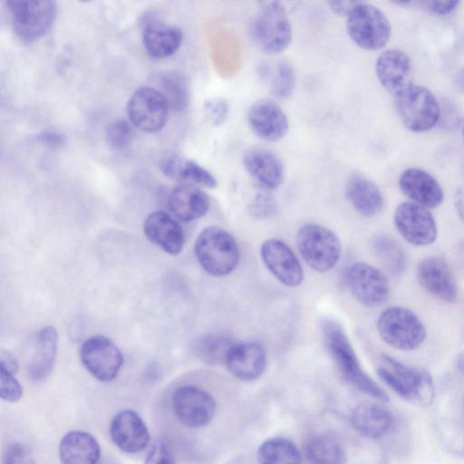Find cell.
<instances>
[{
	"label": "cell",
	"mask_w": 464,
	"mask_h": 464,
	"mask_svg": "<svg viewBox=\"0 0 464 464\" xmlns=\"http://www.w3.org/2000/svg\"><path fill=\"white\" fill-rule=\"evenodd\" d=\"M375 72L381 84L393 95L412 83L411 58L400 49L383 51L376 60Z\"/></svg>",
	"instance_id": "ffe728a7"
},
{
	"label": "cell",
	"mask_w": 464,
	"mask_h": 464,
	"mask_svg": "<svg viewBox=\"0 0 464 464\" xmlns=\"http://www.w3.org/2000/svg\"><path fill=\"white\" fill-rule=\"evenodd\" d=\"M346 197L353 208L364 217H374L383 208V196L377 185L361 174L346 182Z\"/></svg>",
	"instance_id": "484cf974"
},
{
	"label": "cell",
	"mask_w": 464,
	"mask_h": 464,
	"mask_svg": "<svg viewBox=\"0 0 464 464\" xmlns=\"http://www.w3.org/2000/svg\"><path fill=\"white\" fill-rule=\"evenodd\" d=\"M43 138L45 141L51 143V144H54V143H61L62 140L59 136H57L56 134L54 133H50V132H47L45 134L43 135Z\"/></svg>",
	"instance_id": "7dc6e473"
},
{
	"label": "cell",
	"mask_w": 464,
	"mask_h": 464,
	"mask_svg": "<svg viewBox=\"0 0 464 464\" xmlns=\"http://www.w3.org/2000/svg\"><path fill=\"white\" fill-rule=\"evenodd\" d=\"M80 358L86 370L101 382L115 379L123 362L120 349L103 335L85 340L80 349Z\"/></svg>",
	"instance_id": "5bb4252c"
},
{
	"label": "cell",
	"mask_w": 464,
	"mask_h": 464,
	"mask_svg": "<svg viewBox=\"0 0 464 464\" xmlns=\"http://www.w3.org/2000/svg\"><path fill=\"white\" fill-rule=\"evenodd\" d=\"M393 221L400 235L411 245L428 246L437 239L438 229L433 215L419 204L405 201L398 205Z\"/></svg>",
	"instance_id": "7c38bea8"
},
{
	"label": "cell",
	"mask_w": 464,
	"mask_h": 464,
	"mask_svg": "<svg viewBox=\"0 0 464 464\" xmlns=\"http://www.w3.org/2000/svg\"><path fill=\"white\" fill-rule=\"evenodd\" d=\"M375 250L387 269L398 275L405 267L406 256L401 246L393 239L382 237L375 242Z\"/></svg>",
	"instance_id": "d590c367"
},
{
	"label": "cell",
	"mask_w": 464,
	"mask_h": 464,
	"mask_svg": "<svg viewBox=\"0 0 464 464\" xmlns=\"http://www.w3.org/2000/svg\"><path fill=\"white\" fill-rule=\"evenodd\" d=\"M247 123L257 137L266 141L281 140L289 128L286 114L276 101L269 98L259 99L250 106Z\"/></svg>",
	"instance_id": "2e32d148"
},
{
	"label": "cell",
	"mask_w": 464,
	"mask_h": 464,
	"mask_svg": "<svg viewBox=\"0 0 464 464\" xmlns=\"http://www.w3.org/2000/svg\"><path fill=\"white\" fill-rule=\"evenodd\" d=\"M224 363L235 378L251 382L263 374L266 366V353L263 345L256 342L236 343Z\"/></svg>",
	"instance_id": "d6986e66"
},
{
	"label": "cell",
	"mask_w": 464,
	"mask_h": 464,
	"mask_svg": "<svg viewBox=\"0 0 464 464\" xmlns=\"http://www.w3.org/2000/svg\"><path fill=\"white\" fill-rule=\"evenodd\" d=\"M59 457L62 464H98L101 448L91 433L71 430L60 441Z\"/></svg>",
	"instance_id": "d4e9b609"
},
{
	"label": "cell",
	"mask_w": 464,
	"mask_h": 464,
	"mask_svg": "<svg viewBox=\"0 0 464 464\" xmlns=\"http://www.w3.org/2000/svg\"><path fill=\"white\" fill-rule=\"evenodd\" d=\"M423 4L425 7L433 14H448L458 7L459 2L456 0L428 1Z\"/></svg>",
	"instance_id": "7bdbcfd3"
},
{
	"label": "cell",
	"mask_w": 464,
	"mask_h": 464,
	"mask_svg": "<svg viewBox=\"0 0 464 464\" xmlns=\"http://www.w3.org/2000/svg\"><path fill=\"white\" fill-rule=\"evenodd\" d=\"M359 3V1H330L328 5L335 14L347 17Z\"/></svg>",
	"instance_id": "ee69618b"
},
{
	"label": "cell",
	"mask_w": 464,
	"mask_h": 464,
	"mask_svg": "<svg viewBox=\"0 0 464 464\" xmlns=\"http://www.w3.org/2000/svg\"><path fill=\"white\" fill-rule=\"evenodd\" d=\"M399 187L412 202L427 208L439 207L444 192L437 179L424 169L410 168L400 176Z\"/></svg>",
	"instance_id": "44dd1931"
},
{
	"label": "cell",
	"mask_w": 464,
	"mask_h": 464,
	"mask_svg": "<svg viewBox=\"0 0 464 464\" xmlns=\"http://www.w3.org/2000/svg\"><path fill=\"white\" fill-rule=\"evenodd\" d=\"M310 464H343L345 454L341 444L328 435H315L305 445Z\"/></svg>",
	"instance_id": "1f68e13d"
},
{
	"label": "cell",
	"mask_w": 464,
	"mask_h": 464,
	"mask_svg": "<svg viewBox=\"0 0 464 464\" xmlns=\"http://www.w3.org/2000/svg\"><path fill=\"white\" fill-rule=\"evenodd\" d=\"M296 244L304 262L320 273L333 269L341 256L339 237L328 227L318 224L308 223L301 227Z\"/></svg>",
	"instance_id": "52a82bcc"
},
{
	"label": "cell",
	"mask_w": 464,
	"mask_h": 464,
	"mask_svg": "<svg viewBox=\"0 0 464 464\" xmlns=\"http://www.w3.org/2000/svg\"><path fill=\"white\" fill-rule=\"evenodd\" d=\"M455 206L459 216L464 222V195L462 191L459 190L455 196Z\"/></svg>",
	"instance_id": "bcb514c9"
},
{
	"label": "cell",
	"mask_w": 464,
	"mask_h": 464,
	"mask_svg": "<svg viewBox=\"0 0 464 464\" xmlns=\"http://www.w3.org/2000/svg\"><path fill=\"white\" fill-rule=\"evenodd\" d=\"M162 93L168 99L170 109L181 111L189 101L188 85L186 79L178 73H168L161 77Z\"/></svg>",
	"instance_id": "e575fe53"
},
{
	"label": "cell",
	"mask_w": 464,
	"mask_h": 464,
	"mask_svg": "<svg viewBox=\"0 0 464 464\" xmlns=\"http://www.w3.org/2000/svg\"><path fill=\"white\" fill-rule=\"evenodd\" d=\"M345 282L353 297L368 307L381 305L390 295L386 276L367 263L353 264L346 271Z\"/></svg>",
	"instance_id": "4fadbf2b"
},
{
	"label": "cell",
	"mask_w": 464,
	"mask_h": 464,
	"mask_svg": "<svg viewBox=\"0 0 464 464\" xmlns=\"http://www.w3.org/2000/svg\"><path fill=\"white\" fill-rule=\"evenodd\" d=\"M393 96L397 114L409 130L425 132L438 123L440 107L426 87L411 83Z\"/></svg>",
	"instance_id": "5b68a950"
},
{
	"label": "cell",
	"mask_w": 464,
	"mask_h": 464,
	"mask_svg": "<svg viewBox=\"0 0 464 464\" xmlns=\"http://www.w3.org/2000/svg\"><path fill=\"white\" fill-rule=\"evenodd\" d=\"M248 209L249 213L256 218H266L276 212V202L269 193L259 192L251 201Z\"/></svg>",
	"instance_id": "f35d334b"
},
{
	"label": "cell",
	"mask_w": 464,
	"mask_h": 464,
	"mask_svg": "<svg viewBox=\"0 0 464 464\" xmlns=\"http://www.w3.org/2000/svg\"><path fill=\"white\" fill-rule=\"evenodd\" d=\"M417 279L420 285L431 295L444 302H454L458 287L449 265L441 258H423L417 266Z\"/></svg>",
	"instance_id": "e0dca14e"
},
{
	"label": "cell",
	"mask_w": 464,
	"mask_h": 464,
	"mask_svg": "<svg viewBox=\"0 0 464 464\" xmlns=\"http://www.w3.org/2000/svg\"><path fill=\"white\" fill-rule=\"evenodd\" d=\"M0 396L7 402H16L23 396V388L14 374L0 369Z\"/></svg>",
	"instance_id": "74e56055"
},
{
	"label": "cell",
	"mask_w": 464,
	"mask_h": 464,
	"mask_svg": "<svg viewBox=\"0 0 464 464\" xmlns=\"http://www.w3.org/2000/svg\"><path fill=\"white\" fill-rule=\"evenodd\" d=\"M377 330L387 344L401 351L415 350L426 338V329L420 319L401 306L383 310L377 320Z\"/></svg>",
	"instance_id": "8992f818"
},
{
	"label": "cell",
	"mask_w": 464,
	"mask_h": 464,
	"mask_svg": "<svg viewBox=\"0 0 464 464\" xmlns=\"http://www.w3.org/2000/svg\"><path fill=\"white\" fill-rule=\"evenodd\" d=\"M295 73L292 65L287 61H279L270 74L269 90L276 99H288L295 91Z\"/></svg>",
	"instance_id": "836d02e7"
},
{
	"label": "cell",
	"mask_w": 464,
	"mask_h": 464,
	"mask_svg": "<svg viewBox=\"0 0 464 464\" xmlns=\"http://www.w3.org/2000/svg\"><path fill=\"white\" fill-rule=\"evenodd\" d=\"M143 231L150 242L169 255H178L183 248L182 227L164 211L150 213L144 221Z\"/></svg>",
	"instance_id": "603a6c76"
},
{
	"label": "cell",
	"mask_w": 464,
	"mask_h": 464,
	"mask_svg": "<svg viewBox=\"0 0 464 464\" xmlns=\"http://www.w3.org/2000/svg\"><path fill=\"white\" fill-rule=\"evenodd\" d=\"M457 85L458 88L464 93V67L458 73Z\"/></svg>",
	"instance_id": "c3c4849f"
},
{
	"label": "cell",
	"mask_w": 464,
	"mask_h": 464,
	"mask_svg": "<svg viewBox=\"0 0 464 464\" xmlns=\"http://www.w3.org/2000/svg\"><path fill=\"white\" fill-rule=\"evenodd\" d=\"M160 168L167 177L182 184L199 185L208 188H214L218 185L212 173L193 160L169 157L160 163Z\"/></svg>",
	"instance_id": "f546056e"
},
{
	"label": "cell",
	"mask_w": 464,
	"mask_h": 464,
	"mask_svg": "<svg viewBox=\"0 0 464 464\" xmlns=\"http://www.w3.org/2000/svg\"><path fill=\"white\" fill-rule=\"evenodd\" d=\"M463 138H464V127H463Z\"/></svg>",
	"instance_id": "f907efd6"
},
{
	"label": "cell",
	"mask_w": 464,
	"mask_h": 464,
	"mask_svg": "<svg viewBox=\"0 0 464 464\" xmlns=\"http://www.w3.org/2000/svg\"><path fill=\"white\" fill-rule=\"evenodd\" d=\"M250 37L256 46L267 54L285 50L292 41V25L279 2L265 3L250 24Z\"/></svg>",
	"instance_id": "277c9868"
},
{
	"label": "cell",
	"mask_w": 464,
	"mask_h": 464,
	"mask_svg": "<svg viewBox=\"0 0 464 464\" xmlns=\"http://www.w3.org/2000/svg\"><path fill=\"white\" fill-rule=\"evenodd\" d=\"M237 342L224 334H209L198 338L193 344L195 354L204 362L217 364L225 362L226 358Z\"/></svg>",
	"instance_id": "d6a6232c"
},
{
	"label": "cell",
	"mask_w": 464,
	"mask_h": 464,
	"mask_svg": "<svg viewBox=\"0 0 464 464\" xmlns=\"http://www.w3.org/2000/svg\"><path fill=\"white\" fill-rule=\"evenodd\" d=\"M132 135V129L125 120L114 121L106 129L107 142L117 150L127 147L131 140Z\"/></svg>",
	"instance_id": "8d00e7d4"
},
{
	"label": "cell",
	"mask_w": 464,
	"mask_h": 464,
	"mask_svg": "<svg viewBox=\"0 0 464 464\" xmlns=\"http://www.w3.org/2000/svg\"><path fill=\"white\" fill-rule=\"evenodd\" d=\"M383 361L390 368L379 367V378L400 397L419 405L429 404L434 396L430 374L422 369L402 363L383 353Z\"/></svg>",
	"instance_id": "3957f363"
},
{
	"label": "cell",
	"mask_w": 464,
	"mask_h": 464,
	"mask_svg": "<svg viewBox=\"0 0 464 464\" xmlns=\"http://www.w3.org/2000/svg\"><path fill=\"white\" fill-rule=\"evenodd\" d=\"M56 350V329L51 325L41 329L28 364V374L33 381L41 382L50 375L54 365Z\"/></svg>",
	"instance_id": "83f0119b"
},
{
	"label": "cell",
	"mask_w": 464,
	"mask_h": 464,
	"mask_svg": "<svg viewBox=\"0 0 464 464\" xmlns=\"http://www.w3.org/2000/svg\"><path fill=\"white\" fill-rule=\"evenodd\" d=\"M204 112L209 123L214 126H219L227 118L228 105L222 98H213L205 102Z\"/></svg>",
	"instance_id": "60d3db41"
},
{
	"label": "cell",
	"mask_w": 464,
	"mask_h": 464,
	"mask_svg": "<svg viewBox=\"0 0 464 464\" xmlns=\"http://www.w3.org/2000/svg\"><path fill=\"white\" fill-rule=\"evenodd\" d=\"M98 464H117L115 461L111 460V459H103V460H100V462Z\"/></svg>",
	"instance_id": "681fc988"
},
{
	"label": "cell",
	"mask_w": 464,
	"mask_h": 464,
	"mask_svg": "<svg viewBox=\"0 0 464 464\" xmlns=\"http://www.w3.org/2000/svg\"><path fill=\"white\" fill-rule=\"evenodd\" d=\"M182 39V32L176 26L150 23L143 28V45L147 53L153 58L171 56L180 47Z\"/></svg>",
	"instance_id": "f1b7e54d"
},
{
	"label": "cell",
	"mask_w": 464,
	"mask_h": 464,
	"mask_svg": "<svg viewBox=\"0 0 464 464\" xmlns=\"http://www.w3.org/2000/svg\"><path fill=\"white\" fill-rule=\"evenodd\" d=\"M266 268L283 285L298 286L304 279L302 266L289 246L278 238H269L260 247Z\"/></svg>",
	"instance_id": "9a60e30c"
},
{
	"label": "cell",
	"mask_w": 464,
	"mask_h": 464,
	"mask_svg": "<svg viewBox=\"0 0 464 464\" xmlns=\"http://www.w3.org/2000/svg\"><path fill=\"white\" fill-rule=\"evenodd\" d=\"M194 251L201 267L210 276L223 277L232 273L239 261V249L231 234L211 226L198 236Z\"/></svg>",
	"instance_id": "7a4b0ae2"
},
{
	"label": "cell",
	"mask_w": 464,
	"mask_h": 464,
	"mask_svg": "<svg viewBox=\"0 0 464 464\" xmlns=\"http://www.w3.org/2000/svg\"><path fill=\"white\" fill-rule=\"evenodd\" d=\"M110 434L113 443L121 451L130 454L141 451L150 441V432L145 422L132 410H122L113 416Z\"/></svg>",
	"instance_id": "ac0fdd59"
},
{
	"label": "cell",
	"mask_w": 464,
	"mask_h": 464,
	"mask_svg": "<svg viewBox=\"0 0 464 464\" xmlns=\"http://www.w3.org/2000/svg\"><path fill=\"white\" fill-rule=\"evenodd\" d=\"M243 164L250 176L266 189H276L284 180L283 162L270 150L261 147L248 149L244 153Z\"/></svg>",
	"instance_id": "7402d4cb"
},
{
	"label": "cell",
	"mask_w": 464,
	"mask_h": 464,
	"mask_svg": "<svg viewBox=\"0 0 464 464\" xmlns=\"http://www.w3.org/2000/svg\"><path fill=\"white\" fill-rule=\"evenodd\" d=\"M346 29L350 38L361 48L379 50L391 36V24L376 6L360 2L347 16Z\"/></svg>",
	"instance_id": "ba28073f"
},
{
	"label": "cell",
	"mask_w": 464,
	"mask_h": 464,
	"mask_svg": "<svg viewBox=\"0 0 464 464\" xmlns=\"http://www.w3.org/2000/svg\"><path fill=\"white\" fill-rule=\"evenodd\" d=\"M0 369L15 374L18 371V362L10 353L2 351L0 354Z\"/></svg>",
	"instance_id": "f6af8a7d"
},
{
	"label": "cell",
	"mask_w": 464,
	"mask_h": 464,
	"mask_svg": "<svg viewBox=\"0 0 464 464\" xmlns=\"http://www.w3.org/2000/svg\"><path fill=\"white\" fill-rule=\"evenodd\" d=\"M354 430L369 439H379L391 429L393 417L389 410L376 403H362L351 415Z\"/></svg>",
	"instance_id": "4316f807"
},
{
	"label": "cell",
	"mask_w": 464,
	"mask_h": 464,
	"mask_svg": "<svg viewBox=\"0 0 464 464\" xmlns=\"http://www.w3.org/2000/svg\"><path fill=\"white\" fill-rule=\"evenodd\" d=\"M171 406L176 418L186 427L208 426L216 413V401L206 390L195 385H183L175 390Z\"/></svg>",
	"instance_id": "8fae6325"
},
{
	"label": "cell",
	"mask_w": 464,
	"mask_h": 464,
	"mask_svg": "<svg viewBox=\"0 0 464 464\" xmlns=\"http://www.w3.org/2000/svg\"><path fill=\"white\" fill-rule=\"evenodd\" d=\"M3 464H35L31 450L24 444L13 442L6 446Z\"/></svg>",
	"instance_id": "ab89813d"
},
{
	"label": "cell",
	"mask_w": 464,
	"mask_h": 464,
	"mask_svg": "<svg viewBox=\"0 0 464 464\" xmlns=\"http://www.w3.org/2000/svg\"><path fill=\"white\" fill-rule=\"evenodd\" d=\"M322 330L330 354L343 378L363 393L388 401L387 393L362 368L343 327L335 320L325 319Z\"/></svg>",
	"instance_id": "6da1fadb"
},
{
	"label": "cell",
	"mask_w": 464,
	"mask_h": 464,
	"mask_svg": "<svg viewBox=\"0 0 464 464\" xmlns=\"http://www.w3.org/2000/svg\"><path fill=\"white\" fill-rule=\"evenodd\" d=\"M168 206L170 212L184 222H191L205 216L208 211V196L192 184H180L169 195Z\"/></svg>",
	"instance_id": "cb8c5ba5"
},
{
	"label": "cell",
	"mask_w": 464,
	"mask_h": 464,
	"mask_svg": "<svg viewBox=\"0 0 464 464\" xmlns=\"http://www.w3.org/2000/svg\"><path fill=\"white\" fill-rule=\"evenodd\" d=\"M169 102L165 95L152 87L136 90L127 102L130 123L145 132H157L166 124Z\"/></svg>",
	"instance_id": "30bf717a"
},
{
	"label": "cell",
	"mask_w": 464,
	"mask_h": 464,
	"mask_svg": "<svg viewBox=\"0 0 464 464\" xmlns=\"http://www.w3.org/2000/svg\"><path fill=\"white\" fill-rule=\"evenodd\" d=\"M144 464L176 463L168 447L162 442H158L148 452L144 459Z\"/></svg>",
	"instance_id": "b9f144b4"
},
{
	"label": "cell",
	"mask_w": 464,
	"mask_h": 464,
	"mask_svg": "<svg viewBox=\"0 0 464 464\" xmlns=\"http://www.w3.org/2000/svg\"><path fill=\"white\" fill-rule=\"evenodd\" d=\"M15 35L24 43L43 36L53 24L56 5L50 0H8Z\"/></svg>",
	"instance_id": "9c48e42d"
},
{
	"label": "cell",
	"mask_w": 464,
	"mask_h": 464,
	"mask_svg": "<svg viewBox=\"0 0 464 464\" xmlns=\"http://www.w3.org/2000/svg\"><path fill=\"white\" fill-rule=\"evenodd\" d=\"M258 464H301L296 445L288 439L274 437L263 441L257 449Z\"/></svg>",
	"instance_id": "4dcf8cb0"
}]
</instances>
